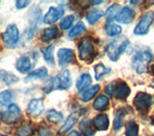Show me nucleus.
I'll return each instance as SVG.
<instances>
[{
	"label": "nucleus",
	"instance_id": "20",
	"mask_svg": "<svg viewBox=\"0 0 154 136\" xmlns=\"http://www.w3.org/2000/svg\"><path fill=\"white\" fill-rule=\"evenodd\" d=\"M47 77V69L45 67H41L38 69L34 70L25 78V81H29L31 80H42Z\"/></svg>",
	"mask_w": 154,
	"mask_h": 136
},
{
	"label": "nucleus",
	"instance_id": "41",
	"mask_svg": "<svg viewBox=\"0 0 154 136\" xmlns=\"http://www.w3.org/2000/svg\"><path fill=\"white\" fill-rule=\"evenodd\" d=\"M103 1H94V2H91L93 4H94V5H96V4H100V3H102Z\"/></svg>",
	"mask_w": 154,
	"mask_h": 136
},
{
	"label": "nucleus",
	"instance_id": "27",
	"mask_svg": "<svg viewBox=\"0 0 154 136\" xmlns=\"http://www.w3.org/2000/svg\"><path fill=\"white\" fill-rule=\"evenodd\" d=\"M119 11H120V9H119V6L118 4H114L107 9V11H106V13H105L107 24H110L111 21H112L114 18H116V16H117V14L119 13Z\"/></svg>",
	"mask_w": 154,
	"mask_h": 136
},
{
	"label": "nucleus",
	"instance_id": "37",
	"mask_svg": "<svg viewBox=\"0 0 154 136\" xmlns=\"http://www.w3.org/2000/svg\"><path fill=\"white\" fill-rule=\"evenodd\" d=\"M38 136H53V133L48 128L41 127L38 129Z\"/></svg>",
	"mask_w": 154,
	"mask_h": 136
},
{
	"label": "nucleus",
	"instance_id": "25",
	"mask_svg": "<svg viewBox=\"0 0 154 136\" xmlns=\"http://www.w3.org/2000/svg\"><path fill=\"white\" fill-rule=\"evenodd\" d=\"M108 105H109V99L104 95H101V96L97 97L93 105L94 108L97 111H102V110L106 109L108 108Z\"/></svg>",
	"mask_w": 154,
	"mask_h": 136
},
{
	"label": "nucleus",
	"instance_id": "17",
	"mask_svg": "<svg viewBox=\"0 0 154 136\" xmlns=\"http://www.w3.org/2000/svg\"><path fill=\"white\" fill-rule=\"evenodd\" d=\"M79 128L84 136H94L95 133V128L91 120L84 119L79 124Z\"/></svg>",
	"mask_w": 154,
	"mask_h": 136
},
{
	"label": "nucleus",
	"instance_id": "26",
	"mask_svg": "<svg viewBox=\"0 0 154 136\" xmlns=\"http://www.w3.org/2000/svg\"><path fill=\"white\" fill-rule=\"evenodd\" d=\"M86 30H87V28L85 26V24L82 21H80L70 30V32L69 34V37L70 38V40H73V38L82 35V34H84L86 32Z\"/></svg>",
	"mask_w": 154,
	"mask_h": 136
},
{
	"label": "nucleus",
	"instance_id": "11",
	"mask_svg": "<svg viewBox=\"0 0 154 136\" xmlns=\"http://www.w3.org/2000/svg\"><path fill=\"white\" fill-rule=\"evenodd\" d=\"M58 57V64L61 68L66 67L74 59V52L73 50L69 48H61L57 53Z\"/></svg>",
	"mask_w": 154,
	"mask_h": 136
},
{
	"label": "nucleus",
	"instance_id": "21",
	"mask_svg": "<svg viewBox=\"0 0 154 136\" xmlns=\"http://www.w3.org/2000/svg\"><path fill=\"white\" fill-rule=\"evenodd\" d=\"M99 89H100V86L98 84H95L94 86H91V87H90V88L86 89L85 91L82 92V94L80 95V99L83 102H89L93 99L96 94H97Z\"/></svg>",
	"mask_w": 154,
	"mask_h": 136
},
{
	"label": "nucleus",
	"instance_id": "4",
	"mask_svg": "<svg viewBox=\"0 0 154 136\" xmlns=\"http://www.w3.org/2000/svg\"><path fill=\"white\" fill-rule=\"evenodd\" d=\"M154 102V98L147 93L144 92H139L133 100V105L138 111L142 113H146L149 108Z\"/></svg>",
	"mask_w": 154,
	"mask_h": 136
},
{
	"label": "nucleus",
	"instance_id": "35",
	"mask_svg": "<svg viewBox=\"0 0 154 136\" xmlns=\"http://www.w3.org/2000/svg\"><path fill=\"white\" fill-rule=\"evenodd\" d=\"M12 99H13V94L10 90H5L0 93V105H6L10 104Z\"/></svg>",
	"mask_w": 154,
	"mask_h": 136
},
{
	"label": "nucleus",
	"instance_id": "7",
	"mask_svg": "<svg viewBox=\"0 0 154 136\" xmlns=\"http://www.w3.org/2000/svg\"><path fill=\"white\" fill-rule=\"evenodd\" d=\"M153 20H154V12L149 11L146 13L141 18V20L137 24V26L135 27L134 34L137 36H143L147 34L149 27H150L151 24L153 23Z\"/></svg>",
	"mask_w": 154,
	"mask_h": 136
},
{
	"label": "nucleus",
	"instance_id": "29",
	"mask_svg": "<svg viewBox=\"0 0 154 136\" xmlns=\"http://www.w3.org/2000/svg\"><path fill=\"white\" fill-rule=\"evenodd\" d=\"M126 136H139V126L134 121H129L126 124V129H125Z\"/></svg>",
	"mask_w": 154,
	"mask_h": 136
},
{
	"label": "nucleus",
	"instance_id": "19",
	"mask_svg": "<svg viewBox=\"0 0 154 136\" xmlns=\"http://www.w3.org/2000/svg\"><path fill=\"white\" fill-rule=\"evenodd\" d=\"M54 48L55 45L54 44H51V45H48L46 47H41V52L42 53L43 58H45V61L47 62L48 64L50 65H54Z\"/></svg>",
	"mask_w": 154,
	"mask_h": 136
},
{
	"label": "nucleus",
	"instance_id": "24",
	"mask_svg": "<svg viewBox=\"0 0 154 136\" xmlns=\"http://www.w3.org/2000/svg\"><path fill=\"white\" fill-rule=\"evenodd\" d=\"M58 35V30L55 27H51V28H46L43 30L42 35V40L43 42H50L53 40L54 38H56Z\"/></svg>",
	"mask_w": 154,
	"mask_h": 136
},
{
	"label": "nucleus",
	"instance_id": "22",
	"mask_svg": "<svg viewBox=\"0 0 154 136\" xmlns=\"http://www.w3.org/2000/svg\"><path fill=\"white\" fill-rule=\"evenodd\" d=\"M91 77L89 74H82L76 81V87L79 91H82L91 85Z\"/></svg>",
	"mask_w": 154,
	"mask_h": 136
},
{
	"label": "nucleus",
	"instance_id": "23",
	"mask_svg": "<svg viewBox=\"0 0 154 136\" xmlns=\"http://www.w3.org/2000/svg\"><path fill=\"white\" fill-rule=\"evenodd\" d=\"M104 14H105V13L103 11H101V10H94V11H91L87 13L86 19L88 20V22L91 24V25H94V24L97 22Z\"/></svg>",
	"mask_w": 154,
	"mask_h": 136
},
{
	"label": "nucleus",
	"instance_id": "38",
	"mask_svg": "<svg viewBox=\"0 0 154 136\" xmlns=\"http://www.w3.org/2000/svg\"><path fill=\"white\" fill-rule=\"evenodd\" d=\"M29 4H30L29 0H26V1H24V0H17V1H16V6L17 9H23L27 7Z\"/></svg>",
	"mask_w": 154,
	"mask_h": 136
},
{
	"label": "nucleus",
	"instance_id": "36",
	"mask_svg": "<svg viewBox=\"0 0 154 136\" xmlns=\"http://www.w3.org/2000/svg\"><path fill=\"white\" fill-rule=\"evenodd\" d=\"M74 21V16H67L62 19L60 23V27L62 30H69V29L72 26Z\"/></svg>",
	"mask_w": 154,
	"mask_h": 136
},
{
	"label": "nucleus",
	"instance_id": "42",
	"mask_svg": "<svg viewBox=\"0 0 154 136\" xmlns=\"http://www.w3.org/2000/svg\"><path fill=\"white\" fill-rule=\"evenodd\" d=\"M150 71H151V73H152V74L154 75V64L151 66V68H150Z\"/></svg>",
	"mask_w": 154,
	"mask_h": 136
},
{
	"label": "nucleus",
	"instance_id": "40",
	"mask_svg": "<svg viewBox=\"0 0 154 136\" xmlns=\"http://www.w3.org/2000/svg\"><path fill=\"white\" fill-rule=\"evenodd\" d=\"M66 136H80V134L77 132H75V130H72V132H70Z\"/></svg>",
	"mask_w": 154,
	"mask_h": 136
},
{
	"label": "nucleus",
	"instance_id": "15",
	"mask_svg": "<svg viewBox=\"0 0 154 136\" xmlns=\"http://www.w3.org/2000/svg\"><path fill=\"white\" fill-rule=\"evenodd\" d=\"M130 87L125 81H120L114 90V96L119 101H125L130 94Z\"/></svg>",
	"mask_w": 154,
	"mask_h": 136
},
{
	"label": "nucleus",
	"instance_id": "31",
	"mask_svg": "<svg viewBox=\"0 0 154 136\" xmlns=\"http://www.w3.org/2000/svg\"><path fill=\"white\" fill-rule=\"evenodd\" d=\"M106 28V33L107 35L110 37H115V36H118L122 34V27L117 25V24H113V23H110L107 24V26L105 27Z\"/></svg>",
	"mask_w": 154,
	"mask_h": 136
},
{
	"label": "nucleus",
	"instance_id": "39",
	"mask_svg": "<svg viewBox=\"0 0 154 136\" xmlns=\"http://www.w3.org/2000/svg\"><path fill=\"white\" fill-rule=\"evenodd\" d=\"M116 88V82H111L110 84H108L107 86H106V88H105V92L107 93L108 95H113L114 93V90Z\"/></svg>",
	"mask_w": 154,
	"mask_h": 136
},
{
	"label": "nucleus",
	"instance_id": "44",
	"mask_svg": "<svg viewBox=\"0 0 154 136\" xmlns=\"http://www.w3.org/2000/svg\"><path fill=\"white\" fill-rule=\"evenodd\" d=\"M0 136H4V135H1V134H0Z\"/></svg>",
	"mask_w": 154,
	"mask_h": 136
},
{
	"label": "nucleus",
	"instance_id": "3",
	"mask_svg": "<svg viewBox=\"0 0 154 136\" xmlns=\"http://www.w3.org/2000/svg\"><path fill=\"white\" fill-rule=\"evenodd\" d=\"M79 58L81 61L91 62L94 57V47L93 41L89 37H85L81 40L78 45Z\"/></svg>",
	"mask_w": 154,
	"mask_h": 136
},
{
	"label": "nucleus",
	"instance_id": "1",
	"mask_svg": "<svg viewBox=\"0 0 154 136\" xmlns=\"http://www.w3.org/2000/svg\"><path fill=\"white\" fill-rule=\"evenodd\" d=\"M152 60V54L149 50H139L134 55L132 66L138 74H144L147 72L148 64Z\"/></svg>",
	"mask_w": 154,
	"mask_h": 136
},
{
	"label": "nucleus",
	"instance_id": "12",
	"mask_svg": "<svg viewBox=\"0 0 154 136\" xmlns=\"http://www.w3.org/2000/svg\"><path fill=\"white\" fill-rule=\"evenodd\" d=\"M45 109L43 105V101L42 99H33L30 101L27 106V112L31 117H38Z\"/></svg>",
	"mask_w": 154,
	"mask_h": 136
},
{
	"label": "nucleus",
	"instance_id": "16",
	"mask_svg": "<svg viewBox=\"0 0 154 136\" xmlns=\"http://www.w3.org/2000/svg\"><path fill=\"white\" fill-rule=\"evenodd\" d=\"M93 124L96 130H106L109 128V118L106 114H98L93 120Z\"/></svg>",
	"mask_w": 154,
	"mask_h": 136
},
{
	"label": "nucleus",
	"instance_id": "18",
	"mask_svg": "<svg viewBox=\"0 0 154 136\" xmlns=\"http://www.w3.org/2000/svg\"><path fill=\"white\" fill-rule=\"evenodd\" d=\"M78 117H79V113H77V112L70 114L69 117H67V119L66 120L64 125L62 126V128L60 129L59 132L62 134V133H66V132H69V130L75 125L77 120H78Z\"/></svg>",
	"mask_w": 154,
	"mask_h": 136
},
{
	"label": "nucleus",
	"instance_id": "43",
	"mask_svg": "<svg viewBox=\"0 0 154 136\" xmlns=\"http://www.w3.org/2000/svg\"><path fill=\"white\" fill-rule=\"evenodd\" d=\"M151 85H152V86L154 87V81H153V82H152V84H151Z\"/></svg>",
	"mask_w": 154,
	"mask_h": 136
},
{
	"label": "nucleus",
	"instance_id": "8",
	"mask_svg": "<svg viewBox=\"0 0 154 136\" xmlns=\"http://www.w3.org/2000/svg\"><path fill=\"white\" fill-rule=\"evenodd\" d=\"M53 81V88L66 90L69 89L71 86V78L69 70H64L60 72L55 78L52 79Z\"/></svg>",
	"mask_w": 154,
	"mask_h": 136
},
{
	"label": "nucleus",
	"instance_id": "5",
	"mask_svg": "<svg viewBox=\"0 0 154 136\" xmlns=\"http://www.w3.org/2000/svg\"><path fill=\"white\" fill-rule=\"evenodd\" d=\"M2 40L4 44L8 48H14L18 43L19 40V32L17 27L14 24L9 25L2 34Z\"/></svg>",
	"mask_w": 154,
	"mask_h": 136
},
{
	"label": "nucleus",
	"instance_id": "13",
	"mask_svg": "<svg viewBox=\"0 0 154 136\" xmlns=\"http://www.w3.org/2000/svg\"><path fill=\"white\" fill-rule=\"evenodd\" d=\"M64 14V9L63 8H55L50 7L47 13L43 17V22L45 24H53L57 22Z\"/></svg>",
	"mask_w": 154,
	"mask_h": 136
},
{
	"label": "nucleus",
	"instance_id": "14",
	"mask_svg": "<svg viewBox=\"0 0 154 136\" xmlns=\"http://www.w3.org/2000/svg\"><path fill=\"white\" fill-rule=\"evenodd\" d=\"M135 13L129 7H123L116 16V21L122 24H130L134 19Z\"/></svg>",
	"mask_w": 154,
	"mask_h": 136
},
{
	"label": "nucleus",
	"instance_id": "33",
	"mask_svg": "<svg viewBox=\"0 0 154 136\" xmlns=\"http://www.w3.org/2000/svg\"><path fill=\"white\" fill-rule=\"evenodd\" d=\"M124 115H125V111H122V109L118 111V112L116 113L115 120H114V129L115 130H119L120 128L122 127Z\"/></svg>",
	"mask_w": 154,
	"mask_h": 136
},
{
	"label": "nucleus",
	"instance_id": "9",
	"mask_svg": "<svg viewBox=\"0 0 154 136\" xmlns=\"http://www.w3.org/2000/svg\"><path fill=\"white\" fill-rule=\"evenodd\" d=\"M21 117V110L17 105L11 104L8 108L2 113V120L3 122L9 125H13L17 123Z\"/></svg>",
	"mask_w": 154,
	"mask_h": 136
},
{
	"label": "nucleus",
	"instance_id": "28",
	"mask_svg": "<svg viewBox=\"0 0 154 136\" xmlns=\"http://www.w3.org/2000/svg\"><path fill=\"white\" fill-rule=\"evenodd\" d=\"M46 117L47 119L50 121V122L52 123H60L61 121L64 119V116H63V114L61 112H59V111H57L55 109H50L47 111L46 113Z\"/></svg>",
	"mask_w": 154,
	"mask_h": 136
},
{
	"label": "nucleus",
	"instance_id": "10",
	"mask_svg": "<svg viewBox=\"0 0 154 136\" xmlns=\"http://www.w3.org/2000/svg\"><path fill=\"white\" fill-rule=\"evenodd\" d=\"M29 23H30V29H28L27 33H29V36L32 37L34 35V31H36L38 25H40L42 20V10L38 6H35L31 9L29 13Z\"/></svg>",
	"mask_w": 154,
	"mask_h": 136
},
{
	"label": "nucleus",
	"instance_id": "32",
	"mask_svg": "<svg viewBox=\"0 0 154 136\" xmlns=\"http://www.w3.org/2000/svg\"><path fill=\"white\" fill-rule=\"evenodd\" d=\"M1 77H2V80L5 81V84L8 85H12L18 81V78L17 76H14L13 73L3 71L1 73Z\"/></svg>",
	"mask_w": 154,
	"mask_h": 136
},
{
	"label": "nucleus",
	"instance_id": "6",
	"mask_svg": "<svg viewBox=\"0 0 154 136\" xmlns=\"http://www.w3.org/2000/svg\"><path fill=\"white\" fill-rule=\"evenodd\" d=\"M37 61V56L35 53H27V54L22 55L17 61V69L22 73L25 74L28 73L34 65L36 64Z\"/></svg>",
	"mask_w": 154,
	"mask_h": 136
},
{
	"label": "nucleus",
	"instance_id": "2",
	"mask_svg": "<svg viewBox=\"0 0 154 136\" xmlns=\"http://www.w3.org/2000/svg\"><path fill=\"white\" fill-rule=\"evenodd\" d=\"M129 45L126 37H120L111 41L107 46V55L112 61H117Z\"/></svg>",
	"mask_w": 154,
	"mask_h": 136
},
{
	"label": "nucleus",
	"instance_id": "34",
	"mask_svg": "<svg viewBox=\"0 0 154 136\" xmlns=\"http://www.w3.org/2000/svg\"><path fill=\"white\" fill-rule=\"evenodd\" d=\"M33 132L34 129L31 125H24L17 129V136H31Z\"/></svg>",
	"mask_w": 154,
	"mask_h": 136
},
{
	"label": "nucleus",
	"instance_id": "30",
	"mask_svg": "<svg viewBox=\"0 0 154 136\" xmlns=\"http://www.w3.org/2000/svg\"><path fill=\"white\" fill-rule=\"evenodd\" d=\"M94 73H95V79L97 81L100 80L103 76L107 75L108 73H110V71H111L110 68L104 66L102 64H96L94 66Z\"/></svg>",
	"mask_w": 154,
	"mask_h": 136
}]
</instances>
